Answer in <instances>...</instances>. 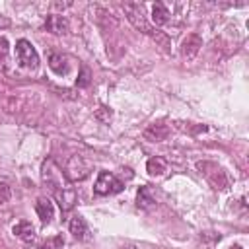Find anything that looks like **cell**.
Returning a JSON list of instances; mask_svg holds the SVG:
<instances>
[{"label":"cell","mask_w":249,"mask_h":249,"mask_svg":"<svg viewBox=\"0 0 249 249\" xmlns=\"http://www.w3.org/2000/svg\"><path fill=\"white\" fill-rule=\"evenodd\" d=\"M16 58H18V64L27 70H35L39 66V54L31 45V41L27 39H19L16 43Z\"/></svg>","instance_id":"cell-1"},{"label":"cell","mask_w":249,"mask_h":249,"mask_svg":"<svg viewBox=\"0 0 249 249\" xmlns=\"http://www.w3.org/2000/svg\"><path fill=\"white\" fill-rule=\"evenodd\" d=\"M196 167H198L200 173L210 181V185H212L214 189H226V187L230 185V177H228V173H226L220 165H216V163H212V161H198Z\"/></svg>","instance_id":"cell-2"},{"label":"cell","mask_w":249,"mask_h":249,"mask_svg":"<svg viewBox=\"0 0 249 249\" xmlns=\"http://www.w3.org/2000/svg\"><path fill=\"white\" fill-rule=\"evenodd\" d=\"M124 189V183L121 179H117L113 173L109 171H99L97 175V181H95V187H93V193L99 195V196H105V195H115V193H121Z\"/></svg>","instance_id":"cell-3"},{"label":"cell","mask_w":249,"mask_h":249,"mask_svg":"<svg viewBox=\"0 0 249 249\" xmlns=\"http://www.w3.org/2000/svg\"><path fill=\"white\" fill-rule=\"evenodd\" d=\"M124 12H126L128 21H130L136 29H142L144 33L154 35V29H152V25H150L148 19H146V10H144L142 4H124Z\"/></svg>","instance_id":"cell-4"},{"label":"cell","mask_w":249,"mask_h":249,"mask_svg":"<svg viewBox=\"0 0 249 249\" xmlns=\"http://www.w3.org/2000/svg\"><path fill=\"white\" fill-rule=\"evenodd\" d=\"M88 173H89V165L84 161L82 156H72L68 160V163H66V177L70 181H80V179L88 177Z\"/></svg>","instance_id":"cell-5"},{"label":"cell","mask_w":249,"mask_h":249,"mask_svg":"<svg viewBox=\"0 0 249 249\" xmlns=\"http://www.w3.org/2000/svg\"><path fill=\"white\" fill-rule=\"evenodd\" d=\"M51 193L54 195V198H56V202L60 204L62 210H70V208L74 206V202H76V191H74L72 187L60 185V187H56V189L51 191Z\"/></svg>","instance_id":"cell-6"},{"label":"cell","mask_w":249,"mask_h":249,"mask_svg":"<svg viewBox=\"0 0 249 249\" xmlns=\"http://www.w3.org/2000/svg\"><path fill=\"white\" fill-rule=\"evenodd\" d=\"M68 19L64 18V16H56V14H51V16H47V19H45V29L47 31H51V33H54V35H64V33H68Z\"/></svg>","instance_id":"cell-7"},{"label":"cell","mask_w":249,"mask_h":249,"mask_svg":"<svg viewBox=\"0 0 249 249\" xmlns=\"http://www.w3.org/2000/svg\"><path fill=\"white\" fill-rule=\"evenodd\" d=\"M200 47H202V39H200V35H196V33H189V35L185 37L183 45H181V54H183L185 58H193V56H196V53L200 51Z\"/></svg>","instance_id":"cell-8"},{"label":"cell","mask_w":249,"mask_h":249,"mask_svg":"<svg viewBox=\"0 0 249 249\" xmlns=\"http://www.w3.org/2000/svg\"><path fill=\"white\" fill-rule=\"evenodd\" d=\"M167 134H169V126L163 123H154L144 130V138L150 142H161L167 138Z\"/></svg>","instance_id":"cell-9"},{"label":"cell","mask_w":249,"mask_h":249,"mask_svg":"<svg viewBox=\"0 0 249 249\" xmlns=\"http://www.w3.org/2000/svg\"><path fill=\"white\" fill-rule=\"evenodd\" d=\"M35 210H37V216L43 224H49L54 218V208H53V202L49 198H37Z\"/></svg>","instance_id":"cell-10"},{"label":"cell","mask_w":249,"mask_h":249,"mask_svg":"<svg viewBox=\"0 0 249 249\" xmlns=\"http://www.w3.org/2000/svg\"><path fill=\"white\" fill-rule=\"evenodd\" d=\"M49 66H51L53 72H56V74H60V76L70 70V62H68L66 54H62V53H53V54L49 56Z\"/></svg>","instance_id":"cell-11"},{"label":"cell","mask_w":249,"mask_h":249,"mask_svg":"<svg viewBox=\"0 0 249 249\" xmlns=\"http://www.w3.org/2000/svg\"><path fill=\"white\" fill-rule=\"evenodd\" d=\"M14 233H16L21 241H25V243H31V241L35 239V228H33L31 222H27V220L18 222V224L14 226Z\"/></svg>","instance_id":"cell-12"},{"label":"cell","mask_w":249,"mask_h":249,"mask_svg":"<svg viewBox=\"0 0 249 249\" xmlns=\"http://www.w3.org/2000/svg\"><path fill=\"white\" fill-rule=\"evenodd\" d=\"M136 204H138V208H144V210H150L156 206V198L152 196L148 187H140V191L136 195Z\"/></svg>","instance_id":"cell-13"},{"label":"cell","mask_w":249,"mask_h":249,"mask_svg":"<svg viewBox=\"0 0 249 249\" xmlns=\"http://www.w3.org/2000/svg\"><path fill=\"white\" fill-rule=\"evenodd\" d=\"M152 21L156 25H163V23L169 21V12L161 2H156L154 8H152Z\"/></svg>","instance_id":"cell-14"},{"label":"cell","mask_w":249,"mask_h":249,"mask_svg":"<svg viewBox=\"0 0 249 249\" xmlns=\"http://www.w3.org/2000/svg\"><path fill=\"white\" fill-rule=\"evenodd\" d=\"M70 233H72L76 239H84V237H86L88 226H86V222H84L82 216H74V218L70 220Z\"/></svg>","instance_id":"cell-15"},{"label":"cell","mask_w":249,"mask_h":249,"mask_svg":"<svg viewBox=\"0 0 249 249\" xmlns=\"http://www.w3.org/2000/svg\"><path fill=\"white\" fill-rule=\"evenodd\" d=\"M165 161L161 160V158H150L148 160V163H146V171L152 175V177H158V175H163V171H165Z\"/></svg>","instance_id":"cell-16"},{"label":"cell","mask_w":249,"mask_h":249,"mask_svg":"<svg viewBox=\"0 0 249 249\" xmlns=\"http://www.w3.org/2000/svg\"><path fill=\"white\" fill-rule=\"evenodd\" d=\"M62 245H64L62 235H54V237H51V239H47V241L39 243V245H37V247H33V249H62Z\"/></svg>","instance_id":"cell-17"},{"label":"cell","mask_w":249,"mask_h":249,"mask_svg":"<svg viewBox=\"0 0 249 249\" xmlns=\"http://www.w3.org/2000/svg\"><path fill=\"white\" fill-rule=\"evenodd\" d=\"M89 82H91V72H89L88 66H82L80 68V76L76 80V86L78 88H86V86H89Z\"/></svg>","instance_id":"cell-18"},{"label":"cell","mask_w":249,"mask_h":249,"mask_svg":"<svg viewBox=\"0 0 249 249\" xmlns=\"http://www.w3.org/2000/svg\"><path fill=\"white\" fill-rule=\"evenodd\" d=\"M10 196H12L10 185H8V183H4V181H0V206H2V204H6V202L10 200Z\"/></svg>","instance_id":"cell-19"},{"label":"cell","mask_w":249,"mask_h":249,"mask_svg":"<svg viewBox=\"0 0 249 249\" xmlns=\"http://www.w3.org/2000/svg\"><path fill=\"white\" fill-rule=\"evenodd\" d=\"M8 51H10L8 39H6V37H0V64L6 62V58H8Z\"/></svg>","instance_id":"cell-20"},{"label":"cell","mask_w":249,"mask_h":249,"mask_svg":"<svg viewBox=\"0 0 249 249\" xmlns=\"http://www.w3.org/2000/svg\"><path fill=\"white\" fill-rule=\"evenodd\" d=\"M111 115H113V113H111V109H107V107H99V111L95 113V117H97L99 121H103V123H105V121H109V119H111Z\"/></svg>","instance_id":"cell-21"},{"label":"cell","mask_w":249,"mask_h":249,"mask_svg":"<svg viewBox=\"0 0 249 249\" xmlns=\"http://www.w3.org/2000/svg\"><path fill=\"white\" fill-rule=\"evenodd\" d=\"M231 249H241V247H239V245H233V247H231Z\"/></svg>","instance_id":"cell-22"}]
</instances>
